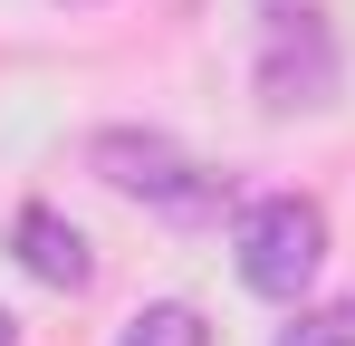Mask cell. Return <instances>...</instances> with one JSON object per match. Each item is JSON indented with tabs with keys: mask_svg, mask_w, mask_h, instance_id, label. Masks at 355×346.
I'll return each instance as SVG.
<instances>
[{
	"mask_svg": "<svg viewBox=\"0 0 355 346\" xmlns=\"http://www.w3.org/2000/svg\"><path fill=\"white\" fill-rule=\"evenodd\" d=\"M336 97V29L317 0H269L259 19V106L297 115V106H327Z\"/></svg>",
	"mask_w": 355,
	"mask_h": 346,
	"instance_id": "obj_1",
	"label": "cell"
},
{
	"mask_svg": "<svg viewBox=\"0 0 355 346\" xmlns=\"http://www.w3.org/2000/svg\"><path fill=\"white\" fill-rule=\"evenodd\" d=\"M317 270H327V212L307 192L250 202V222H240V279L259 288V298H297Z\"/></svg>",
	"mask_w": 355,
	"mask_h": 346,
	"instance_id": "obj_2",
	"label": "cell"
},
{
	"mask_svg": "<svg viewBox=\"0 0 355 346\" xmlns=\"http://www.w3.org/2000/svg\"><path fill=\"white\" fill-rule=\"evenodd\" d=\"M87 164L116 183L125 202H154V212H211V173L192 164L182 145L164 135H135V125H106L96 145H87Z\"/></svg>",
	"mask_w": 355,
	"mask_h": 346,
	"instance_id": "obj_3",
	"label": "cell"
},
{
	"mask_svg": "<svg viewBox=\"0 0 355 346\" xmlns=\"http://www.w3.org/2000/svg\"><path fill=\"white\" fill-rule=\"evenodd\" d=\"M10 240H19V270H29V279H49V288H87V279H96V260H87V231L67 222V212H49V202H29Z\"/></svg>",
	"mask_w": 355,
	"mask_h": 346,
	"instance_id": "obj_4",
	"label": "cell"
},
{
	"mask_svg": "<svg viewBox=\"0 0 355 346\" xmlns=\"http://www.w3.org/2000/svg\"><path fill=\"white\" fill-rule=\"evenodd\" d=\"M116 346H211V327H202V308H182V298H154L135 327H125Z\"/></svg>",
	"mask_w": 355,
	"mask_h": 346,
	"instance_id": "obj_5",
	"label": "cell"
},
{
	"mask_svg": "<svg viewBox=\"0 0 355 346\" xmlns=\"http://www.w3.org/2000/svg\"><path fill=\"white\" fill-rule=\"evenodd\" d=\"M0 346H19V318H10V308H0Z\"/></svg>",
	"mask_w": 355,
	"mask_h": 346,
	"instance_id": "obj_6",
	"label": "cell"
},
{
	"mask_svg": "<svg viewBox=\"0 0 355 346\" xmlns=\"http://www.w3.org/2000/svg\"><path fill=\"white\" fill-rule=\"evenodd\" d=\"M288 346H355V337H288Z\"/></svg>",
	"mask_w": 355,
	"mask_h": 346,
	"instance_id": "obj_7",
	"label": "cell"
}]
</instances>
